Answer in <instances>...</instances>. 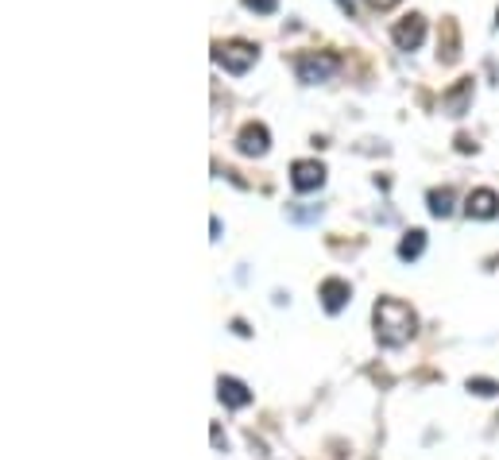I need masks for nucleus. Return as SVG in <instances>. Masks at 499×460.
<instances>
[{
    "mask_svg": "<svg viewBox=\"0 0 499 460\" xmlns=\"http://www.w3.org/2000/svg\"><path fill=\"white\" fill-rule=\"evenodd\" d=\"M371 322H376V340H379V345H387V348L406 345V340L414 337V329H418L414 310L406 302H399V298L376 302V314H371Z\"/></svg>",
    "mask_w": 499,
    "mask_h": 460,
    "instance_id": "nucleus-1",
    "label": "nucleus"
},
{
    "mask_svg": "<svg viewBox=\"0 0 499 460\" xmlns=\"http://www.w3.org/2000/svg\"><path fill=\"white\" fill-rule=\"evenodd\" d=\"M295 70H298V81L318 86V81H329L337 70H341V58L329 54V51H306V54L295 58Z\"/></svg>",
    "mask_w": 499,
    "mask_h": 460,
    "instance_id": "nucleus-2",
    "label": "nucleus"
},
{
    "mask_svg": "<svg viewBox=\"0 0 499 460\" xmlns=\"http://www.w3.org/2000/svg\"><path fill=\"white\" fill-rule=\"evenodd\" d=\"M255 58H260V51H255L252 43H244V39H232V43H217L213 46V63L225 66L229 74H248V70L255 66Z\"/></svg>",
    "mask_w": 499,
    "mask_h": 460,
    "instance_id": "nucleus-3",
    "label": "nucleus"
},
{
    "mask_svg": "<svg viewBox=\"0 0 499 460\" xmlns=\"http://www.w3.org/2000/svg\"><path fill=\"white\" fill-rule=\"evenodd\" d=\"M290 186H295L298 194L321 190V186H325V167L318 159H298L295 167H290Z\"/></svg>",
    "mask_w": 499,
    "mask_h": 460,
    "instance_id": "nucleus-4",
    "label": "nucleus"
},
{
    "mask_svg": "<svg viewBox=\"0 0 499 460\" xmlns=\"http://www.w3.org/2000/svg\"><path fill=\"white\" fill-rule=\"evenodd\" d=\"M391 39H395V46H399V51H418V46H422V39H426V20L422 16L399 20L391 28Z\"/></svg>",
    "mask_w": 499,
    "mask_h": 460,
    "instance_id": "nucleus-5",
    "label": "nucleus"
},
{
    "mask_svg": "<svg viewBox=\"0 0 499 460\" xmlns=\"http://www.w3.org/2000/svg\"><path fill=\"white\" fill-rule=\"evenodd\" d=\"M464 213L472 221H495L499 217V194L495 190H472L464 197Z\"/></svg>",
    "mask_w": 499,
    "mask_h": 460,
    "instance_id": "nucleus-6",
    "label": "nucleus"
},
{
    "mask_svg": "<svg viewBox=\"0 0 499 460\" xmlns=\"http://www.w3.org/2000/svg\"><path fill=\"white\" fill-rule=\"evenodd\" d=\"M267 147H271V136H267L263 124H244L240 136H237V151L240 155H267Z\"/></svg>",
    "mask_w": 499,
    "mask_h": 460,
    "instance_id": "nucleus-7",
    "label": "nucleus"
},
{
    "mask_svg": "<svg viewBox=\"0 0 499 460\" xmlns=\"http://www.w3.org/2000/svg\"><path fill=\"white\" fill-rule=\"evenodd\" d=\"M348 298H353V287H348L345 279H329V282H321V305H325L329 314H341Z\"/></svg>",
    "mask_w": 499,
    "mask_h": 460,
    "instance_id": "nucleus-8",
    "label": "nucleus"
},
{
    "mask_svg": "<svg viewBox=\"0 0 499 460\" xmlns=\"http://www.w3.org/2000/svg\"><path fill=\"white\" fill-rule=\"evenodd\" d=\"M217 395H220V403L232 406V410H240V406L252 403V391H248V387H244L240 380H229V375H220V380H217Z\"/></svg>",
    "mask_w": 499,
    "mask_h": 460,
    "instance_id": "nucleus-9",
    "label": "nucleus"
},
{
    "mask_svg": "<svg viewBox=\"0 0 499 460\" xmlns=\"http://www.w3.org/2000/svg\"><path fill=\"white\" fill-rule=\"evenodd\" d=\"M469 101H472V78H461L457 86H453V89L445 93V97H441V105H445V113H449V116H464Z\"/></svg>",
    "mask_w": 499,
    "mask_h": 460,
    "instance_id": "nucleus-10",
    "label": "nucleus"
},
{
    "mask_svg": "<svg viewBox=\"0 0 499 460\" xmlns=\"http://www.w3.org/2000/svg\"><path fill=\"white\" fill-rule=\"evenodd\" d=\"M426 252V232L422 229H411L403 236V244H399V259H406V263H411V259H418Z\"/></svg>",
    "mask_w": 499,
    "mask_h": 460,
    "instance_id": "nucleus-11",
    "label": "nucleus"
},
{
    "mask_svg": "<svg viewBox=\"0 0 499 460\" xmlns=\"http://www.w3.org/2000/svg\"><path fill=\"white\" fill-rule=\"evenodd\" d=\"M429 213H434V217H449L453 213V190H449V186L429 190Z\"/></svg>",
    "mask_w": 499,
    "mask_h": 460,
    "instance_id": "nucleus-12",
    "label": "nucleus"
},
{
    "mask_svg": "<svg viewBox=\"0 0 499 460\" xmlns=\"http://www.w3.org/2000/svg\"><path fill=\"white\" fill-rule=\"evenodd\" d=\"M469 391L492 398V395H499V383H495V380H469Z\"/></svg>",
    "mask_w": 499,
    "mask_h": 460,
    "instance_id": "nucleus-13",
    "label": "nucleus"
},
{
    "mask_svg": "<svg viewBox=\"0 0 499 460\" xmlns=\"http://www.w3.org/2000/svg\"><path fill=\"white\" fill-rule=\"evenodd\" d=\"M252 12H263V16H271V12L279 8V0H244Z\"/></svg>",
    "mask_w": 499,
    "mask_h": 460,
    "instance_id": "nucleus-14",
    "label": "nucleus"
},
{
    "mask_svg": "<svg viewBox=\"0 0 499 460\" xmlns=\"http://www.w3.org/2000/svg\"><path fill=\"white\" fill-rule=\"evenodd\" d=\"M368 4H371V8H395L399 0H368Z\"/></svg>",
    "mask_w": 499,
    "mask_h": 460,
    "instance_id": "nucleus-15",
    "label": "nucleus"
},
{
    "mask_svg": "<svg viewBox=\"0 0 499 460\" xmlns=\"http://www.w3.org/2000/svg\"><path fill=\"white\" fill-rule=\"evenodd\" d=\"M337 4H341V8L348 12V16H353V12H356V0H337Z\"/></svg>",
    "mask_w": 499,
    "mask_h": 460,
    "instance_id": "nucleus-16",
    "label": "nucleus"
}]
</instances>
